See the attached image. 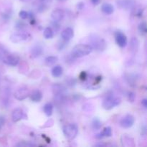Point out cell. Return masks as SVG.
I'll return each instance as SVG.
<instances>
[{
	"instance_id": "6da1fadb",
	"label": "cell",
	"mask_w": 147,
	"mask_h": 147,
	"mask_svg": "<svg viewBox=\"0 0 147 147\" xmlns=\"http://www.w3.org/2000/svg\"><path fill=\"white\" fill-rule=\"evenodd\" d=\"M89 42L90 45L93 48V50H97L98 52L104 51L107 47L106 41L103 38L96 34H91L89 36Z\"/></svg>"
},
{
	"instance_id": "7a4b0ae2",
	"label": "cell",
	"mask_w": 147,
	"mask_h": 147,
	"mask_svg": "<svg viewBox=\"0 0 147 147\" xmlns=\"http://www.w3.org/2000/svg\"><path fill=\"white\" fill-rule=\"evenodd\" d=\"M93 51V48L90 45L78 44L75 46L71 51V56L74 58L84 57Z\"/></svg>"
},
{
	"instance_id": "3957f363",
	"label": "cell",
	"mask_w": 147,
	"mask_h": 147,
	"mask_svg": "<svg viewBox=\"0 0 147 147\" xmlns=\"http://www.w3.org/2000/svg\"><path fill=\"white\" fill-rule=\"evenodd\" d=\"M121 102V100L120 98L111 95V96H108L104 99L103 103H102V106L105 110L109 111L113 109L116 106H119Z\"/></svg>"
},
{
	"instance_id": "277c9868",
	"label": "cell",
	"mask_w": 147,
	"mask_h": 147,
	"mask_svg": "<svg viewBox=\"0 0 147 147\" xmlns=\"http://www.w3.org/2000/svg\"><path fill=\"white\" fill-rule=\"evenodd\" d=\"M63 134L69 140H73L78 133V128L77 125L75 123H70V124L65 125L63 129Z\"/></svg>"
},
{
	"instance_id": "5b68a950",
	"label": "cell",
	"mask_w": 147,
	"mask_h": 147,
	"mask_svg": "<svg viewBox=\"0 0 147 147\" xmlns=\"http://www.w3.org/2000/svg\"><path fill=\"white\" fill-rule=\"evenodd\" d=\"M116 4L122 9H131L136 5V0H116Z\"/></svg>"
},
{
	"instance_id": "8992f818",
	"label": "cell",
	"mask_w": 147,
	"mask_h": 147,
	"mask_svg": "<svg viewBox=\"0 0 147 147\" xmlns=\"http://www.w3.org/2000/svg\"><path fill=\"white\" fill-rule=\"evenodd\" d=\"M135 122V119L132 115L127 114L123 116L120 121V126L123 129H129L133 126Z\"/></svg>"
},
{
	"instance_id": "52a82bcc",
	"label": "cell",
	"mask_w": 147,
	"mask_h": 147,
	"mask_svg": "<svg viewBox=\"0 0 147 147\" xmlns=\"http://www.w3.org/2000/svg\"><path fill=\"white\" fill-rule=\"evenodd\" d=\"M30 90L26 87H21L17 89L14 93V96L16 99L18 100H23L30 96Z\"/></svg>"
},
{
	"instance_id": "ba28073f",
	"label": "cell",
	"mask_w": 147,
	"mask_h": 147,
	"mask_svg": "<svg viewBox=\"0 0 147 147\" xmlns=\"http://www.w3.org/2000/svg\"><path fill=\"white\" fill-rule=\"evenodd\" d=\"M115 40H116V44L120 47H126L128 43L127 37L126 36V34L120 31L116 32L115 33Z\"/></svg>"
},
{
	"instance_id": "9c48e42d",
	"label": "cell",
	"mask_w": 147,
	"mask_h": 147,
	"mask_svg": "<svg viewBox=\"0 0 147 147\" xmlns=\"http://www.w3.org/2000/svg\"><path fill=\"white\" fill-rule=\"evenodd\" d=\"M2 62L4 64L7 65L9 66L15 67L16 65H18L19 62H20V57L17 55L9 53Z\"/></svg>"
},
{
	"instance_id": "30bf717a",
	"label": "cell",
	"mask_w": 147,
	"mask_h": 147,
	"mask_svg": "<svg viewBox=\"0 0 147 147\" xmlns=\"http://www.w3.org/2000/svg\"><path fill=\"white\" fill-rule=\"evenodd\" d=\"M30 37V35L27 33H24V32H17V33H14L11 35L10 37V40L12 42L14 43H18L22 41H26V40H28Z\"/></svg>"
},
{
	"instance_id": "8fae6325",
	"label": "cell",
	"mask_w": 147,
	"mask_h": 147,
	"mask_svg": "<svg viewBox=\"0 0 147 147\" xmlns=\"http://www.w3.org/2000/svg\"><path fill=\"white\" fill-rule=\"evenodd\" d=\"M11 118H12V120L14 122H18L21 121L22 119H26V116L22 109H20V108H17L13 111Z\"/></svg>"
},
{
	"instance_id": "7c38bea8",
	"label": "cell",
	"mask_w": 147,
	"mask_h": 147,
	"mask_svg": "<svg viewBox=\"0 0 147 147\" xmlns=\"http://www.w3.org/2000/svg\"><path fill=\"white\" fill-rule=\"evenodd\" d=\"M64 17L65 12L61 9H55L53 10L51 14V17L53 21L57 22L62 21Z\"/></svg>"
},
{
	"instance_id": "4fadbf2b",
	"label": "cell",
	"mask_w": 147,
	"mask_h": 147,
	"mask_svg": "<svg viewBox=\"0 0 147 147\" xmlns=\"http://www.w3.org/2000/svg\"><path fill=\"white\" fill-rule=\"evenodd\" d=\"M10 95H11V92H10V89H9L8 88H4L0 90V98L4 104H7L9 103Z\"/></svg>"
},
{
	"instance_id": "5bb4252c",
	"label": "cell",
	"mask_w": 147,
	"mask_h": 147,
	"mask_svg": "<svg viewBox=\"0 0 147 147\" xmlns=\"http://www.w3.org/2000/svg\"><path fill=\"white\" fill-rule=\"evenodd\" d=\"M73 36H74V31L71 27H67L61 32V37L63 41H69L73 38Z\"/></svg>"
},
{
	"instance_id": "9a60e30c",
	"label": "cell",
	"mask_w": 147,
	"mask_h": 147,
	"mask_svg": "<svg viewBox=\"0 0 147 147\" xmlns=\"http://www.w3.org/2000/svg\"><path fill=\"white\" fill-rule=\"evenodd\" d=\"M43 52V48L42 46L37 45H34L32 48L30 50V57L31 58L34 59L37 58V57H40L42 55Z\"/></svg>"
},
{
	"instance_id": "2e32d148",
	"label": "cell",
	"mask_w": 147,
	"mask_h": 147,
	"mask_svg": "<svg viewBox=\"0 0 147 147\" xmlns=\"http://www.w3.org/2000/svg\"><path fill=\"white\" fill-rule=\"evenodd\" d=\"M29 96L32 101L34 102V103H38V102L41 101L42 98V93L40 90H35L31 94H30Z\"/></svg>"
},
{
	"instance_id": "e0dca14e",
	"label": "cell",
	"mask_w": 147,
	"mask_h": 147,
	"mask_svg": "<svg viewBox=\"0 0 147 147\" xmlns=\"http://www.w3.org/2000/svg\"><path fill=\"white\" fill-rule=\"evenodd\" d=\"M129 48L133 53H136L138 51L139 48V40L136 37H132L131 38Z\"/></svg>"
},
{
	"instance_id": "ac0fdd59",
	"label": "cell",
	"mask_w": 147,
	"mask_h": 147,
	"mask_svg": "<svg viewBox=\"0 0 147 147\" xmlns=\"http://www.w3.org/2000/svg\"><path fill=\"white\" fill-rule=\"evenodd\" d=\"M101 10L106 14H111L114 11V8L111 4L109 3H104L101 7Z\"/></svg>"
},
{
	"instance_id": "d6986e66",
	"label": "cell",
	"mask_w": 147,
	"mask_h": 147,
	"mask_svg": "<svg viewBox=\"0 0 147 147\" xmlns=\"http://www.w3.org/2000/svg\"><path fill=\"white\" fill-rule=\"evenodd\" d=\"M52 76L54 78H59L63 75V69L62 66L60 65H55L52 69Z\"/></svg>"
},
{
	"instance_id": "ffe728a7",
	"label": "cell",
	"mask_w": 147,
	"mask_h": 147,
	"mask_svg": "<svg viewBox=\"0 0 147 147\" xmlns=\"http://www.w3.org/2000/svg\"><path fill=\"white\" fill-rule=\"evenodd\" d=\"M53 2V0H40V5H39L37 10L40 12H42L49 5Z\"/></svg>"
},
{
	"instance_id": "44dd1931",
	"label": "cell",
	"mask_w": 147,
	"mask_h": 147,
	"mask_svg": "<svg viewBox=\"0 0 147 147\" xmlns=\"http://www.w3.org/2000/svg\"><path fill=\"white\" fill-rule=\"evenodd\" d=\"M58 60V57L57 56H48L45 59V64L48 67L53 66L55 64Z\"/></svg>"
},
{
	"instance_id": "7402d4cb",
	"label": "cell",
	"mask_w": 147,
	"mask_h": 147,
	"mask_svg": "<svg viewBox=\"0 0 147 147\" xmlns=\"http://www.w3.org/2000/svg\"><path fill=\"white\" fill-rule=\"evenodd\" d=\"M9 53V52L3 45L0 44V60L1 61H3Z\"/></svg>"
},
{
	"instance_id": "603a6c76",
	"label": "cell",
	"mask_w": 147,
	"mask_h": 147,
	"mask_svg": "<svg viewBox=\"0 0 147 147\" xmlns=\"http://www.w3.org/2000/svg\"><path fill=\"white\" fill-rule=\"evenodd\" d=\"M44 112L47 116H51L53 113V106L52 103H47L44 106Z\"/></svg>"
},
{
	"instance_id": "cb8c5ba5",
	"label": "cell",
	"mask_w": 147,
	"mask_h": 147,
	"mask_svg": "<svg viewBox=\"0 0 147 147\" xmlns=\"http://www.w3.org/2000/svg\"><path fill=\"white\" fill-rule=\"evenodd\" d=\"M53 29L50 27H47L45 29L44 32H43V36L46 40H49V39H52L53 37Z\"/></svg>"
},
{
	"instance_id": "d4e9b609",
	"label": "cell",
	"mask_w": 147,
	"mask_h": 147,
	"mask_svg": "<svg viewBox=\"0 0 147 147\" xmlns=\"http://www.w3.org/2000/svg\"><path fill=\"white\" fill-rule=\"evenodd\" d=\"M102 126V122L100 121V119L98 118H94L92 121V128H93L94 130L98 131L100 130V128Z\"/></svg>"
},
{
	"instance_id": "484cf974",
	"label": "cell",
	"mask_w": 147,
	"mask_h": 147,
	"mask_svg": "<svg viewBox=\"0 0 147 147\" xmlns=\"http://www.w3.org/2000/svg\"><path fill=\"white\" fill-rule=\"evenodd\" d=\"M103 137H111L112 136V129L110 126H107L104 129L103 132H101Z\"/></svg>"
},
{
	"instance_id": "4316f807",
	"label": "cell",
	"mask_w": 147,
	"mask_h": 147,
	"mask_svg": "<svg viewBox=\"0 0 147 147\" xmlns=\"http://www.w3.org/2000/svg\"><path fill=\"white\" fill-rule=\"evenodd\" d=\"M139 30L142 34H145L147 32L146 23L145 22H142L139 25Z\"/></svg>"
},
{
	"instance_id": "83f0119b",
	"label": "cell",
	"mask_w": 147,
	"mask_h": 147,
	"mask_svg": "<svg viewBox=\"0 0 147 147\" xmlns=\"http://www.w3.org/2000/svg\"><path fill=\"white\" fill-rule=\"evenodd\" d=\"M19 15H20V17L22 20H26L29 17V14L28 12H27L26 11H24V10H22V11H20L19 13Z\"/></svg>"
},
{
	"instance_id": "f1b7e54d",
	"label": "cell",
	"mask_w": 147,
	"mask_h": 147,
	"mask_svg": "<svg viewBox=\"0 0 147 147\" xmlns=\"http://www.w3.org/2000/svg\"><path fill=\"white\" fill-rule=\"evenodd\" d=\"M17 146H35L34 144H31L30 143V142H27L26 143L25 142H20V143H19L18 144L16 145Z\"/></svg>"
},
{
	"instance_id": "f546056e",
	"label": "cell",
	"mask_w": 147,
	"mask_h": 147,
	"mask_svg": "<svg viewBox=\"0 0 147 147\" xmlns=\"http://www.w3.org/2000/svg\"><path fill=\"white\" fill-rule=\"evenodd\" d=\"M135 98H136V94H135L134 92H130L129 93V99L131 103H133L135 100Z\"/></svg>"
},
{
	"instance_id": "4dcf8cb0",
	"label": "cell",
	"mask_w": 147,
	"mask_h": 147,
	"mask_svg": "<svg viewBox=\"0 0 147 147\" xmlns=\"http://www.w3.org/2000/svg\"><path fill=\"white\" fill-rule=\"evenodd\" d=\"M87 78V75H86V72H82L80 75V79L82 80H84L85 79Z\"/></svg>"
},
{
	"instance_id": "1f68e13d",
	"label": "cell",
	"mask_w": 147,
	"mask_h": 147,
	"mask_svg": "<svg viewBox=\"0 0 147 147\" xmlns=\"http://www.w3.org/2000/svg\"><path fill=\"white\" fill-rule=\"evenodd\" d=\"M25 27V24H24V23L22 22H18L17 24V29H22L23 27Z\"/></svg>"
},
{
	"instance_id": "d6a6232c",
	"label": "cell",
	"mask_w": 147,
	"mask_h": 147,
	"mask_svg": "<svg viewBox=\"0 0 147 147\" xmlns=\"http://www.w3.org/2000/svg\"><path fill=\"white\" fill-rule=\"evenodd\" d=\"M4 122H5V121H4V118L3 117V116H0V129H1V127L4 126Z\"/></svg>"
},
{
	"instance_id": "836d02e7",
	"label": "cell",
	"mask_w": 147,
	"mask_h": 147,
	"mask_svg": "<svg viewBox=\"0 0 147 147\" xmlns=\"http://www.w3.org/2000/svg\"><path fill=\"white\" fill-rule=\"evenodd\" d=\"M142 106L145 108V109H146L147 108V100L146 98L143 99V100H142Z\"/></svg>"
},
{
	"instance_id": "e575fe53",
	"label": "cell",
	"mask_w": 147,
	"mask_h": 147,
	"mask_svg": "<svg viewBox=\"0 0 147 147\" xmlns=\"http://www.w3.org/2000/svg\"><path fill=\"white\" fill-rule=\"evenodd\" d=\"M91 2L93 3V4H94V5H98V4H100V0H91Z\"/></svg>"
},
{
	"instance_id": "d590c367",
	"label": "cell",
	"mask_w": 147,
	"mask_h": 147,
	"mask_svg": "<svg viewBox=\"0 0 147 147\" xmlns=\"http://www.w3.org/2000/svg\"><path fill=\"white\" fill-rule=\"evenodd\" d=\"M83 7H84V4H83V3L80 2L78 4V8L79 9H82L83 8Z\"/></svg>"
},
{
	"instance_id": "8d00e7d4",
	"label": "cell",
	"mask_w": 147,
	"mask_h": 147,
	"mask_svg": "<svg viewBox=\"0 0 147 147\" xmlns=\"http://www.w3.org/2000/svg\"><path fill=\"white\" fill-rule=\"evenodd\" d=\"M59 1H64V0H59Z\"/></svg>"
}]
</instances>
